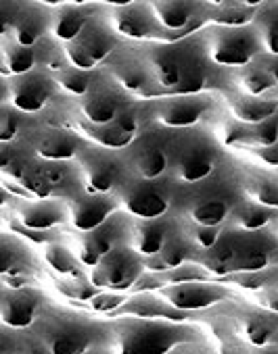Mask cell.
I'll list each match as a JSON object with an SVG mask.
<instances>
[{
  "instance_id": "cell-1",
  "label": "cell",
  "mask_w": 278,
  "mask_h": 354,
  "mask_svg": "<svg viewBox=\"0 0 278 354\" xmlns=\"http://www.w3.org/2000/svg\"><path fill=\"white\" fill-rule=\"evenodd\" d=\"M243 201V171L222 160L201 182H174L172 211L178 209L180 217L197 225H224Z\"/></svg>"
},
{
  "instance_id": "cell-2",
  "label": "cell",
  "mask_w": 278,
  "mask_h": 354,
  "mask_svg": "<svg viewBox=\"0 0 278 354\" xmlns=\"http://www.w3.org/2000/svg\"><path fill=\"white\" fill-rule=\"evenodd\" d=\"M199 265L214 275H236L270 269L278 261V236L274 230L245 232L224 223L222 236L209 250H199Z\"/></svg>"
},
{
  "instance_id": "cell-3",
  "label": "cell",
  "mask_w": 278,
  "mask_h": 354,
  "mask_svg": "<svg viewBox=\"0 0 278 354\" xmlns=\"http://www.w3.org/2000/svg\"><path fill=\"white\" fill-rule=\"evenodd\" d=\"M105 327L111 354H168L199 337L191 325L162 319L119 317Z\"/></svg>"
},
{
  "instance_id": "cell-4",
  "label": "cell",
  "mask_w": 278,
  "mask_h": 354,
  "mask_svg": "<svg viewBox=\"0 0 278 354\" xmlns=\"http://www.w3.org/2000/svg\"><path fill=\"white\" fill-rule=\"evenodd\" d=\"M168 175L176 184L201 182L222 162V144L207 127L168 129Z\"/></svg>"
},
{
  "instance_id": "cell-5",
  "label": "cell",
  "mask_w": 278,
  "mask_h": 354,
  "mask_svg": "<svg viewBox=\"0 0 278 354\" xmlns=\"http://www.w3.org/2000/svg\"><path fill=\"white\" fill-rule=\"evenodd\" d=\"M34 331L53 354H88L101 333H107V327L76 313L44 306Z\"/></svg>"
},
{
  "instance_id": "cell-6",
  "label": "cell",
  "mask_w": 278,
  "mask_h": 354,
  "mask_svg": "<svg viewBox=\"0 0 278 354\" xmlns=\"http://www.w3.org/2000/svg\"><path fill=\"white\" fill-rule=\"evenodd\" d=\"M119 209L134 219H155L172 211L174 180L164 175L159 180H143L132 171L113 192Z\"/></svg>"
},
{
  "instance_id": "cell-7",
  "label": "cell",
  "mask_w": 278,
  "mask_h": 354,
  "mask_svg": "<svg viewBox=\"0 0 278 354\" xmlns=\"http://www.w3.org/2000/svg\"><path fill=\"white\" fill-rule=\"evenodd\" d=\"M201 38L209 61L218 67L243 69L263 55V46L253 24L245 28L209 26Z\"/></svg>"
},
{
  "instance_id": "cell-8",
  "label": "cell",
  "mask_w": 278,
  "mask_h": 354,
  "mask_svg": "<svg viewBox=\"0 0 278 354\" xmlns=\"http://www.w3.org/2000/svg\"><path fill=\"white\" fill-rule=\"evenodd\" d=\"M80 186L90 194H113L128 177L130 167L123 152L86 144L76 156Z\"/></svg>"
},
{
  "instance_id": "cell-9",
  "label": "cell",
  "mask_w": 278,
  "mask_h": 354,
  "mask_svg": "<svg viewBox=\"0 0 278 354\" xmlns=\"http://www.w3.org/2000/svg\"><path fill=\"white\" fill-rule=\"evenodd\" d=\"M119 48V36L113 32L109 19L101 21L98 17H92L90 24L82 30V34L65 44V57L71 67L94 71L96 65L103 61H109Z\"/></svg>"
},
{
  "instance_id": "cell-10",
  "label": "cell",
  "mask_w": 278,
  "mask_h": 354,
  "mask_svg": "<svg viewBox=\"0 0 278 354\" xmlns=\"http://www.w3.org/2000/svg\"><path fill=\"white\" fill-rule=\"evenodd\" d=\"M0 13H3V38H9L15 44L36 48L49 36L51 7L42 3H3Z\"/></svg>"
},
{
  "instance_id": "cell-11",
  "label": "cell",
  "mask_w": 278,
  "mask_h": 354,
  "mask_svg": "<svg viewBox=\"0 0 278 354\" xmlns=\"http://www.w3.org/2000/svg\"><path fill=\"white\" fill-rule=\"evenodd\" d=\"M166 136L168 129L153 121L151 127L143 129L123 150L128 167L134 175L143 177V180H159V177L168 175Z\"/></svg>"
},
{
  "instance_id": "cell-12",
  "label": "cell",
  "mask_w": 278,
  "mask_h": 354,
  "mask_svg": "<svg viewBox=\"0 0 278 354\" xmlns=\"http://www.w3.org/2000/svg\"><path fill=\"white\" fill-rule=\"evenodd\" d=\"M145 271V259L128 244H119L105 254L90 271V283L98 290H128L138 283Z\"/></svg>"
},
{
  "instance_id": "cell-13",
  "label": "cell",
  "mask_w": 278,
  "mask_h": 354,
  "mask_svg": "<svg viewBox=\"0 0 278 354\" xmlns=\"http://www.w3.org/2000/svg\"><path fill=\"white\" fill-rule=\"evenodd\" d=\"M132 102L130 94L119 88V84L107 73H96L88 92L80 98V115L92 125H105L115 121V117Z\"/></svg>"
},
{
  "instance_id": "cell-14",
  "label": "cell",
  "mask_w": 278,
  "mask_h": 354,
  "mask_svg": "<svg viewBox=\"0 0 278 354\" xmlns=\"http://www.w3.org/2000/svg\"><path fill=\"white\" fill-rule=\"evenodd\" d=\"M5 84L7 88L3 102L13 104L19 113H38L46 109L59 90L55 75L42 67H36L30 73L17 77H9Z\"/></svg>"
},
{
  "instance_id": "cell-15",
  "label": "cell",
  "mask_w": 278,
  "mask_h": 354,
  "mask_svg": "<svg viewBox=\"0 0 278 354\" xmlns=\"http://www.w3.org/2000/svg\"><path fill=\"white\" fill-rule=\"evenodd\" d=\"M130 215L123 211H117L109 221L98 225L90 232H80L76 240V257L84 267H94L105 254H109L119 244L128 242V230H130Z\"/></svg>"
},
{
  "instance_id": "cell-16",
  "label": "cell",
  "mask_w": 278,
  "mask_h": 354,
  "mask_svg": "<svg viewBox=\"0 0 278 354\" xmlns=\"http://www.w3.org/2000/svg\"><path fill=\"white\" fill-rule=\"evenodd\" d=\"M109 24L123 40L164 42L166 32L159 28L151 3H117L109 9Z\"/></svg>"
},
{
  "instance_id": "cell-17",
  "label": "cell",
  "mask_w": 278,
  "mask_h": 354,
  "mask_svg": "<svg viewBox=\"0 0 278 354\" xmlns=\"http://www.w3.org/2000/svg\"><path fill=\"white\" fill-rule=\"evenodd\" d=\"M214 100L207 94H180L155 102V123L166 129H189L201 125L211 113Z\"/></svg>"
},
{
  "instance_id": "cell-18",
  "label": "cell",
  "mask_w": 278,
  "mask_h": 354,
  "mask_svg": "<svg viewBox=\"0 0 278 354\" xmlns=\"http://www.w3.org/2000/svg\"><path fill=\"white\" fill-rule=\"evenodd\" d=\"M46 306L44 294L34 288H5L0 292V317L5 327L13 329H30L36 325L42 308Z\"/></svg>"
},
{
  "instance_id": "cell-19",
  "label": "cell",
  "mask_w": 278,
  "mask_h": 354,
  "mask_svg": "<svg viewBox=\"0 0 278 354\" xmlns=\"http://www.w3.org/2000/svg\"><path fill=\"white\" fill-rule=\"evenodd\" d=\"M65 201L69 207V223L78 232L96 230L117 211H121L115 194H90L84 188H80Z\"/></svg>"
},
{
  "instance_id": "cell-20",
  "label": "cell",
  "mask_w": 278,
  "mask_h": 354,
  "mask_svg": "<svg viewBox=\"0 0 278 354\" xmlns=\"http://www.w3.org/2000/svg\"><path fill=\"white\" fill-rule=\"evenodd\" d=\"M32 138L28 140V146L44 160H55V162H67L76 160L80 150L88 144L82 136L73 133L67 127H57V125H44L38 127Z\"/></svg>"
},
{
  "instance_id": "cell-21",
  "label": "cell",
  "mask_w": 278,
  "mask_h": 354,
  "mask_svg": "<svg viewBox=\"0 0 278 354\" xmlns=\"http://www.w3.org/2000/svg\"><path fill=\"white\" fill-rule=\"evenodd\" d=\"M15 219L21 227L32 232H46L69 221V207L65 198H17Z\"/></svg>"
},
{
  "instance_id": "cell-22",
  "label": "cell",
  "mask_w": 278,
  "mask_h": 354,
  "mask_svg": "<svg viewBox=\"0 0 278 354\" xmlns=\"http://www.w3.org/2000/svg\"><path fill=\"white\" fill-rule=\"evenodd\" d=\"M162 298H166L174 308L191 313L199 308H207L211 304H218L226 300L228 288L211 281H191V283H176V286H164L157 290Z\"/></svg>"
},
{
  "instance_id": "cell-23",
  "label": "cell",
  "mask_w": 278,
  "mask_h": 354,
  "mask_svg": "<svg viewBox=\"0 0 278 354\" xmlns=\"http://www.w3.org/2000/svg\"><path fill=\"white\" fill-rule=\"evenodd\" d=\"M107 73L119 84L128 94L149 96L151 86H157L145 55H113L107 65Z\"/></svg>"
},
{
  "instance_id": "cell-24",
  "label": "cell",
  "mask_w": 278,
  "mask_h": 354,
  "mask_svg": "<svg viewBox=\"0 0 278 354\" xmlns=\"http://www.w3.org/2000/svg\"><path fill=\"white\" fill-rule=\"evenodd\" d=\"M176 223L174 215H164L155 219H130V230H128V246L141 254L143 259L157 257Z\"/></svg>"
},
{
  "instance_id": "cell-25",
  "label": "cell",
  "mask_w": 278,
  "mask_h": 354,
  "mask_svg": "<svg viewBox=\"0 0 278 354\" xmlns=\"http://www.w3.org/2000/svg\"><path fill=\"white\" fill-rule=\"evenodd\" d=\"M199 257V248L195 246V242L189 238L186 230H184V223H182V217L178 215L162 252L157 257H151L145 261V267H151V271L155 273H162V271H168V269H176L180 265H186L191 261H195Z\"/></svg>"
},
{
  "instance_id": "cell-26",
  "label": "cell",
  "mask_w": 278,
  "mask_h": 354,
  "mask_svg": "<svg viewBox=\"0 0 278 354\" xmlns=\"http://www.w3.org/2000/svg\"><path fill=\"white\" fill-rule=\"evenodd\" d=\"M94 11L96 7L92 5H51L49 36L63 46L73 42L94 17Z\"/></svg>"
},
{
  "instance_id": "cell-27",
  "label": "cell",
  "mask_w": 278,
  "mask_h": 354,
  "mask_svg": "<svg viewBox=\"0 0 278 354\" xmlns=\"http://www.w3.org/2000/svg\"><path fill=\"white\" fill-rule=\"evenodd\" d=\"M111 315L115 317H138V319H162V321H174V323H184L186 315L184 310L174 308L166 298L159 294H147L141 292L132 298H128L119 308H115Z\"/></svg>"
},
{
  "instance_id": "cell-28",
  "label": "cell",
  "mask_w": 278,
  "mask_h": 354,
  "mask_svg": "<svg viewBox=\"0 0 278 354\" xmlns=\"http://www.w3.org/2000/svg\"><path fill=\"white\" fill-rule=\"evenodd\" d=\"M228 109L230 117H234L236 121L257 125L278 115V100L268 96H249L234 90V94H230L228 98Z\"/></svg>"
},
{
  "instance_id": "cell-29",
  "label": "cell",
  "mask_w": 278,
  "mask_h": 354,
  "mask_svg": "<svg viewBox=\"0 0 278 354\" xmlns=\"http://www.w3.org/2000/svg\"><path fill=\"white\" fill-rule=\"evenodd\" d=\"M243 192L247 201L278 209V171L249 167L243 171Z\"/></svg>"
},
{
  "instance_id": "cell-30",
  "label": "cell",
  "mask_w": 278,
  "mask_h": 354,
  "mask_svg": "<svg viewBox=\"0 0 278 354\" xmlns=\"http://www.w3.org/2000/svg\"><path fill=\"white\" fill-rule=\"evenodd\" d=\"M236 333L251 346H268L278 335V315L263 310H247L238 319Z\"/></svg>"
},
{
  "instance_id": "cell-31",
  "label": "cell",
  "mask_w": 278,
  "mask_h": 354,
  "mask_svg": "<svg viewBox=\"0 0 278 354\" xmlns=\"http://www.w3.org/2000/svg\"><path fill=\"white\" fill-rule=\"evenodd\" d=\"M36 269V257L28 244L21 242L19 234H3V275L28 277Z\"/></svg>"
},
{
  "instance_id": "cell-32",
  "label": "cell",
  "mask_w": 278,
  "mask_h": 354,
  "mask_svg": "<svg viewBox=\"0 0 278 354\" xmlns=\"http://www.w3.org/2000/svg\"><path fill=\"white\" fill-rule=\"evenodd\" d=\"M276 219H278V209H270V207H263L245 198L243 203L234 207L226 223H230L236 230L259 232V230H266L268 225H274Z\"/></svg>"
},
{
  "instance_id": "cell-33",
  "label": "cell",
  "mask_w": 278,
  "mask_h": 354,
  "mask_svg": "<svg viewBox=\"0 0 278 354\" xmlns=\"http://www.w3.org/2000/svg\"><path fill=\"white\" fill-rule=\"evenodd\" d=\"M261 3H207V21L224 28L251 26Z\"/></svg>"
},
{
  "instance_id": "cell-34",
  "label": "cell",
  "mask_w": 278,
  "mask_h": 354,
  "mask_svg": "<svg viewBox=\"0 0 278 354\" xmlns=\"http://www.w3.org/2000/svg\"><path fill=\"white\" fill-rule=\"evenodd\" d=\"M76 125L80 127V131L84 133V138H88L90 144H96L101 148H109V150H125L136 136H130L128 131H123L117 121L105 123V125H92L84 119L76 121Z\"/></svg>"
},
{
  "instance_id": "cell-35",
  "label": "cell",
  "mask_w": 278,
  "mask_h": 354,
  "mask_svg": "<svg viewBox=\"0 0 278 354\" xmlns=\"http://www.w3.org/2000/svg\"><path fill=\"white\" fill-rule=\"evenodd\" d=\"M0 53H3V77H17L24 73H30L38 67V55L36 48H28L21 44H15L9 38H3L0 42Z\"/></svg>"
},
{
  "instance_id": "cell-36",
  "label": "cell",
  "mask_w": 278,
  "mask_h": 354,
  "mask_svg": "<svg viewBox=\"0 0 278 354\" xmlns=\"http://www.w3.org/2000/svg\"><path fill=\"white\" fill-rule=\"evenodd\" d=\"M236 84V92H243V94H249V96H268L270 92L276 90V84L272 80V75L268 73V69L263 67V63L259 61V57L243 67L238 71V77L234 80Z\"/></svg>"
},
{
  "instance_id": "cell-37",
  "label": "cell",
  "mask_w": 278,
  "mask_h": 354,
  "mask_svg": "<svg viewBox=\"0 0 278 354\" xmlns=\"http://www.w3.org/2000/svg\"><path fill=\"white\" fill-rule=\"evenodd\" d=\"M0 354H53L36 331L13 329L3 325V350Z\"/></svg>"
},
{
  "instance_id": "cell-38",
  "label": "cell",
  "mask_w": 278,
  "mask_h": 354,
  "mask_svg": "<svg viewBox=\"0 0 278 354\" xmlns=\"http://www.w3.org/2000/svg\"><path fill=\"white\" fill-rule=\"evenodd\" d=\"M253 28L261 40L263 53L278 57V3H261L257 7Z\"/></svg>"
},
{
  "instance_id": "cell-39",
  "label": "cell",
  "mask_w": 278,
  "mask_h": 354,
  "mask_svg": "<svg viewBox=\"0 0 278 354\" xmlns=\"http://www.w3.org/2000/svg\"><path fill=\"white\" fill-rule=\"evenodd\" d=\"M44 261L46 265L57 271L59 275H65V277H80V261L76 257V252L67 246H63L61 242H49L44 246Z\"/></svg>"
},
{
  "instance_id": "cell-40",
  "label": "cell",
  "mask_w": 278,
  "mask_h": 354,
  "mask_svg": "<svg viewBox=\"0 0 278 354\" xmlns=\"http://www.w3.org/2000/svg\"><path fill=\"white\" fill-rule=\"evenodd\" d=\"M53 75H55V82H57L59 90L67 92L69 96H78V98H82V96L88 92L90 84H92L94 71L78 69V67H71V65L67 63L63 69H59V71H57V73H53Z\"/></svg>"
},
{
  "instance_id": "cell-41",
  "label": "cell",
  "mask_w": 278,
  "mask_h": 354,
  "mask_svg": "<svg viewBox=\"0 0 278 354\" xmlns=\"http://www.w3.org/2000/svg\"><path fill=\"white\" fill-rule=\"evenodd\" d=\"M155 277L162 281V288H164V286L191 283V281H209L211 279V273L203 265L186 263V265H180L176 269H168V271L155 273Z\"/></svg>"
},
{
  "instance_id": "cell-42",
  "label": "cell",
  "mask_w": 278,
  "mask_h": 354,
  "mask_svg": "<svg viewBox=\"0 0 278 354\" xmlns=\"http://www.w3.org/2000/svg\"><path fill=\"white\" fill-rule=\"evenodd\" d=\"M182 223H184V217H182ZM184 230L199 250H209L220 240L224 225H197V223L189 221V223H184Z\"/></svg>"
},
{
  "instance_id": "cell-43",
  "label": "cell",
  "mask_w": 278,
  "mask_h": 354,
  "mask_svg": "<svg viewBox=\"0 0 278 354\" xmlns=\"http://www.w3.org/2000/svg\"><path fill=\"white\" fill-rule=\"evenodd\" d=\"M21 113L9 104V102H3V113H0V142L3 144H11L17 140L19 136V129H21Z\"/></svg>"
},
{
  "instance_id": "cell-44",
  "label": "cell",
  "mask_w": 278,
  "mask_h": 354,
  "mask_svg": "<svg viewBox=\"0 0 278 354\" xmlns=\"http://www.w3.org/2000/svg\"><path fill=\"white\" fill-rule=\"evenodd\" d=\"M270 275H272V269L251 271V273H236V275L230 277V281L241 286V288H247V290H261V288L270 286Z\"/></svg>"
},
{
  "instance_id": "cell-45",
  "label": "cell",
  "mask_w": 278,
  "mask_h": 354,
  "mask_svg": "<svg viewBox=\"0 0 278 354\" xmlns=\"http://www.w3.org/2000/svg\"><path fill=\"white\" fill-rule=\"evenodd\" d=\"M96 290H98V288H94L92 283H84V286L78 283V277H73V279L61 283V292L67 294V296L73 298V300H92L94 296H98Z\"/></svg>"
},
{
  "instance_id": "cell-46",
  "label": "cell",
  "mask_w": 278,
  "mask_h": 354,
  "mask_svg": "<svg viewBox=\"0 0 278 354\" xmlns=\"http://www.w3.org/2000/svg\"><path fill=\"white\" fill-rule=\"evenodd\" d=\"M128 298L125 296H119L117 292H101L98 296H94L92 300H90V304H92V308L94 310H101V313H113L115 308H119L123 302H125Z\"/></svg>"
},
{
  "instance_id": "cell-47",
  "label": "cell",
  "mask_w": 278,
  "mask_h": 354,
  "mask_svg": "<svg viewBox=\"0 0 278 354\" xmlns=\"http://www.w3.org/2000/svg\"><path fill=\"white\" fill-rule=\"evenodd\" d=\"M259 61L263 63V67L268 69V73L272 75L274 84H276V90H278V57H272V55H261Z\"/></svg>"
},
{
  "instance_id": "cell-48",
  "label": "cell",
  "mask_w": 278,
  "mask_h": 354,
  "mask_svg": "<svg viewBox=\"0 0 278 354\" xmlns=\"http://www.w3.org/2000/svg\"><path fill=\"white\" fill-rule=\"evenodd\" d=\"M249 354H278V348H276L274 344L259 346V348H255V346H253V350H249Z\"/></svg>"
},
{
  "instance_id": "cell-49",
  "label": "cell",
  "mask_w": 278,
  "mask_h": 354,
  "mask_svg": "<svg viewBox=\"0 0 278 354\" xmlns=\"http://www.w3.org/2000/svg\"><path fill=\"white\" fill-rule=\"evenodd\" d=\"M270 286H272V290L278 294V269L272 271V275H270Z\"/></svg>"
},
{
  "instance_id": "cell-50",
  "label": "cell",
  "mask_w": 278,
  "mask_h": 354,
  "mask_svg": "<svg viewBox=\"0 0 278 354\" xmlns=\"http://www.w3.org/2000/svg\"><path fill=\"white\" fill-rule=\"evenodd\" d=\"M268 98H274V100H278V90L270 92V94H268Z\"/></svg>"
},
{
  "instance_id": "cell-51",
  "label": "cell",
  "mask_w": 278,
  "mask_h": 354,
  "mask_svg": "<svg viewBox=\"0 0 278 354\" xmlns=\"http://www.w3.org/2000/svg\"><path fill=\"white\" fill-rule=\"evenodd\" d=\"M272 230H274V234H276V236H278V219H276V221H274V225H272Z\"/></svg>"
},
{
  "instance_id": "cell-52",
  "label": "cell",
  "mask_w": 278,
  "mask_h": 354,
  "mask_svg": "<svg viewBox=\"0 0 278 354\" xmlns=\"http://www.w3.org/2000/svg\"><path fill=\"white\" fill-rule=\"evenodd\" d=\"M88 354H94V352H88ZM109 354H111V352H109Z\"/></svg>"
}]
</instances>
